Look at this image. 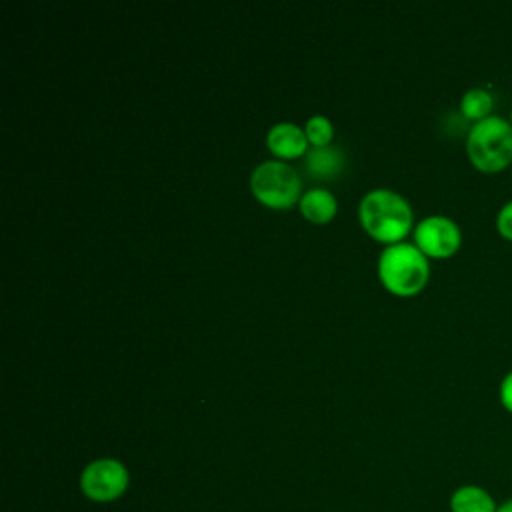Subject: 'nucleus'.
<instances>
[{
    "mask_svg": "<svg viewBox=\"0 0 512 512\" xmlns=\"http://www.w3.org/2000/svg\"><path fill=\"white\" fill-rule=\"evenodd\" d=\"M362 228L378 242L398 244L412 228L414 214L406 198L394 190L378 188L368 192L358 208Z\"/></svg>",
    "mask_w": 512,
    "mask_h": 512,
    "instance_id": "1",
    "label": "nucleus"
},
{
    "mask_svg": "<svg viewBox=\"0 0 512 512\" xmlns=\"http://www.w3.org/2000/svg\"><path fill=\"white\" fill-rule=\"evenodd\" d=\"M466 154L470 164L484 174H498L512 166V124L492 114L472 124L466 134Z\"/></svg>",
    "mask_w": 512,
    "mask_h": 512,
    "instance_id": "2",
    "label": "nucleus"
},
{
    "mask_svg": "<svg viewBox=\"0 0 512 512\" xmlns=\"http://www.w3.org/2000/svg\"><path fill=\"white\" fill-rule=\"evenodd\" d=\"M378 276L388 292L396 296H414L426 286L430 264L416 244L398 242L382 250L378 258Z\"/></svg>",
    "mask_w": 512,
    "mask_h": 512,
    "instance_id": "3",
    "label": "nucleus"
},
{
    "mask_svg": "<svg viewBox=\"0 0 512 512\" xmlns=\"http://www.w3.org/2000/svg\"><path fill=\"white\" fill-rule=\"evenodd\" d=\"M250 188L256 200L276 210L288 208L302 198V178L292 166L280 160H268L256 166L250 176Z\"/></svg>",
    "mask_w": 512,
    "mask_h": 512,
    "instance_id": "4",
    "label": "nucleus"
},
{
    "mask_svg": "<svg viewBox=\"0 0 512 512\" xmlns=\"http://www.w3.org/2000/svg\"><path fill=\"white\" fill-rule=\"evenodd\" d=\"M130 484L128 468L116 458L92 460L80 474V490L92 502H112Z\"/></svg>",
    "mask_w": 512,
    "mask_h": 512,
    "instance_id": "5",
    "label": "nucleus"
},
{
    "mask_svg": "<svg viewBox=\"0 0 512 512\" xmlns=\"http://www.w3.org/2000/svg\"><path fill=\"white\" fill-rule=\"evenodd\" d=\"M414 244L426 258L444 260L458 252L462 244V232L454 220L434 214L416 224Z\"/></svg>",
    "mask_w": 512,
    "mask_h": 512,
    "instance_id": "6",
    "label": "nucleus"
},
{
    "mask_svg": "<svg viewBox=\"0 0 512 512\" xmlns=\"http://www.w3.org/2000/svg\"><path fill=\"white\" fill-rule=\"evenodd\" d=\"M266 146L280 158H298L306 152L308 138L300 126L292 122H280L268 130Z\"/></svg>",
    "mask_w": 512,
    "mask_h": 512,
    "instance_id": "7",
    "label": "nucleus"
},
{
    "mask_svg": "<svg viewBox=\"0 0 512 512\" xmlns=\"http://www.w3.org/2000/svg\"><path fill=\"white\" fill-rule=\"evenodd\" d=\"M450 512H496L498 502L478 484H462L450 494Z\"/></svg>",
    "mask_w": 512,
    "mask_h": 512,
    "instance_id": "8",
    "label": "nucleus"
},
{
    "mask_svg": "<svg viewBox=\"0 0 512 512\" xmlns=\"http://www.w3.org/2000/svg\"><path fill=\"white\" fill-rule=\"evenodd\" d=\"M344 168V154L336 146L312 148L306 152V170L316 180H336Z\"/></svg>",
    "mask_w": 512,
    "mask_h": 512,
    "instance_id": "9",
    "label": "nucleus"
},
{
    "mask_svg": "<svg viewBox=\"0 0 512 512\" xmlns=\"http://www.w3.org/2000/svg\"><path fill=\"white\" fill-rule=\"evenodd\" d=\"M338 210L336 198L324 188H312L300 198V212L314 224H326Z\"/></svg>",
    "mask_w": 512,
    "mask_h": 512,
    "instance_id": "10",
    "label": "nucleus"
},
{
    "mask_svg": "<svg viewBox=\"0 0 512 512\" xmlns=\"http://www.w3.org/2000/svg\"><path fill=\"white\" fill-rule=\"evenodd\" d=\"M492 110H494V96L486 88H470L464 92L460 100V112L472 124L490 118Z\"/></svg>",
    "mask_w": 512,
    "mask_h": 512,
    "instance_id": "11",
    "label": "nucleus"
},
{
    "mask_svg": "<svg viewBox=\"0 0 512 512\" xmlns=\"http://www.w3.org/2000/svg\"><path fill=\"white\" fill-rule=\"evenodd\" d=\"M306 138H308V144H312V148H324L330 144L332 136H334V128H332V122L326 118V116H312L308 122H306Z\"/></svg>",
    "mask_w": 512,
    "mask_h": 512,
    "instance_id": "12",
    "label": "nucleus"
},
{
    "mask_svg": "<svg viewBox=\"0 0 512 512\" xmlns=\"http://www.w3.org/2000/svg\"><path fill=\"white\" fill-rule=\"evenodd\" d=\"M496 230L504 240L512 242V200L500 206L496 214Z\"/></svg>",
    "mask_w": 512,
    "mask_h": 512,
    "instance_id": "13",
    "label": "nucleus"
},
{
    "mask_svg": "<svg viewBox=\"0 0 512 512\" xmlns=\"http://www.w3.org/2000/svg\"><path fill=\"white\" fill-rule=\"evenodd\" d=\"M498 398H500V404L506 412L512 414V370L504 374V378L500 380V386H498Z\"/></svg>",
    "mask_w": 512,
    "mask_h": 512,
    "instance_id": "14",
    "label": "nucleus"
},
{
    "mask_svg": "<svg viewBox=\"0 0 512 512\" xmlns=\"http://www.w3.org/2000/svg\"><path fill=\"white\" fill-rule=\"evenodd\" d=\"M496 512H512V498L504 500L502 504H498V510Z\"/></svg>",
    "mask_w": 512,
    "mask_h": 512,
    "instance_id": "15",
    "label": "nucleus"
},
{
    "mask_svg": "<svg viewBox=\"0 0 512 512\" xmlns=\"http://www.w3.org/2000/svg\"><path fill=\"white\" fill-rule=\"evenodd\" d=\"M508 120H510V124H512V110H510V118H508Z\"/></svg>",
    "mask_w": 512,
    "mask_h": 512,
    "instance_id": "16",
    "label": "nucleus"
}]
</instances>
